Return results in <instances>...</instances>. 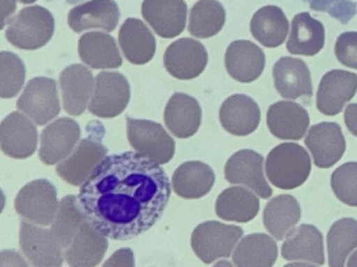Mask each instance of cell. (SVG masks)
Returning <instances> with one entry per match:
<instances>
[{
  "mask_svg": "<svg viewBox=\"0 0 357 267\" xmlns=\"http://www.w3.org/2000/svg\"><path fill=\"white\" fill-rule=\"evenodd\" d=\"M171 184L160 164L139 152L106 156L81 185L79 204L106 237L130 240L149 231L164 214Z\"/></svg>",
  "mask_w": 357,
  "mask_h": 267,
  "instance_id": "6da1fadb",
  "label": "cell"
},
{
  "mask_svg": "<svg viewBox=\"0 0 357 267\" xmlns=\"http://www.w3.org/2000/svg\"><path fill=\"white\" fill-rule=\"evenodd\" d=\"M89 127L91 131L89 136L80 140L72 154L56 167L58 175L73 186L82 185L107 156V147L102 143L105 134L103 124L99 121H93Z\"/></svg>",
  "mask_w": 357,
  "mask_h": 267,
  "instance_id": "7a4b0ae2",
  "label": "cell"
},
{
  "mask_svg": "<svg viewBox=\"0 0 357 267\" xmlns=\"http://www.w3.org/2000/svg\"><path fill=\"white\" fill-rule=\"evenodd\" d=\"M265 169L269 181L275 187L296 189L310 175V156L300 144L282 143L269 152Z\"/></svg>",
  "mask_w": 357,
  "mask_h": 267,
  "instance_id": "3957f363",
  "label": "cell"
},
{
  "mask_svg": "<svg viewBox=\"0 0 357 267\" xmlns=\"http://www.w3.org/2000/svg\"><path fill=\"white\" fill-rule=\"evenodd\" d=\"M54 33L52 13L43 6H28L8 21L6 39L20 49L36 50L47 45Z\"/></svg>",
  "mask_w": 357,
  "mask_h": 267,
  "instance_id": "277c9868",
  "label": "cell"
},
{
  "mask_svg": "<svg viewBox=\"0 0 357 267\" xmlns=\"http://www.w3.org/2000/svg\"><path fill=\"white\" fill-rule=\"evenodd\" d=\"M242 236L243 229L238 225L204 221L192 233L191 246L202 262L211 264L218 259L229 258Z\"/></svg>",
  "mask_w": 357,
  "mask_h": 267,
  "instance_id": "5b68a950",
  "label": "cell"
},
{
  "mask_svg": "<svg viewBox=\"0 0 357 267\" xmlns=\"http://www.w3.org/2000/svg\"><path fill=\"white\" fill-rule=\"evenodd\" d=\"M14 207L24 220L47 227L53 223L59 208L57 189L49 179H35L20 190Z\"/></svg>",
  "mask_w": 357,
  "mask_h": 267,
  "instance_id": "8992f818",
  "label": "cell"
},
{
  "mask_svg": "<svg viewBox=\"0 0 357 267\" xmlns=\"http://www.w3.org/2000/svg\"><path fill=\"white\" fill-rule=\"evenodd\" d=\"M126 120L127 137L133 149L146 154L160 165L172 160L175 142L160 123L131 118L130 116H127Z\"/></svg>",
  "mask_w": 357,
  "mask_h": 267,
  "instance_id": "52a82bcc",
  "label": "cell"
},
{
  "mask_svg": "<svg viewBox=\"0 0 357 267\" xmlns=\"http://www.w3.org/2000/svg\"><path fill=\"white\" fill-rule=\"evenodd\" d=\"M130 96V85L122 73L103 71L96 76L89 111L100 118H114L124 112Z\"/></svg>",
  "mask_w": 357,
  "mask_h": 267,
  "instance_id": "ba28073f",
  "label": "cell"
},
{
  "mask_svg": "<svg viewBox=\"0 0 357 267\" xmlns=\"http://www.w3.org/2000/svg\"><path fill=\"white\" fill-rule=\"evenodd\" d=\"M16 104L37 125L47 124L61 113L57 81L45 76L31 79Z\"/></svg>",
  "mask_w": 357,
  "mask_h": 267,
  "instance_id": "9c48e42d",
  "label": "cell"
},
{
  "mask_svg": "<svg viewBox=\"0 0 357 267\" xmlns=\"http://www.w3.org/2000/svg\"><path fill=\"white\" fill-rule=\"evenodd\" d=\"M20 241L22 252L34 266L60 267L63 264V248L52 229L22 221Z\"/></svg>",
  "mask_w": 357,
  "mask_h": 267,
  "instance_id": "30bf717a",
  "label": "cell"
},
{
  "mask_svg": "<svg viewBox=\"0 0 357 267\" xmlns=\"http://www.w3.org/2000/svg\"><path fill=\"white\" fill-rule=\"evenodd\" d=\"M208 51L204 44L191 38L176 40L164 54V66L172 76L183 81L199 76L208 65Z\"/></svg>",
  "mask_w": 357,
  "mask_h": 267,
  "instance_id": "8fae6325",
  "label": "cell"
},
{
  "mask_svg": "<svg viewBox=\"0 0 357 267\" xmlns=\"http://www.w3.org/2000/svg\"><path fill=\"white\" fill-rule=\"evenodd\" d=\"M81 127L74 119L64 117L47 125L41 133L39 158L45 165H55L68 158L80 141Z\"/></svg>",
  "mask_w": 357,
  "mask_h": 267,
  "instance_id": "7c38bea8",
  "label": "cell"
},
{
  "mask_svg": "<svg viewBox=\"0 0 357 267\" xmlns=\"http://www.w3.org/2000/svg\"><path fill=\"white\" fill-rule=\"evenodd\" d=\"M263 160L262 154L255 150H239L225 164V179L231 184H240L250 188L260 197L269 198L273 189L264 177Z\"/></svg>",
  "mask_w": 357,
  "mask_h": 267,
  "instance_id": "4fadbf2b",
  "label": "cell"
},
{
  "mask_svg": "<svg viewBox=\"0 0 357 267\" xmlns=\"http://www.w3.org/2000/svg\"><path fill=\"white\" fill-rule=\"evenodd\" d=\"M0 142L3 154L14 159H26L36 152L38 131L26 115L13 112L0 125Z\"/></svg>",
  "mask_w": 357,
  "mask_h": 267,
  "instance_id": "5bb4252c",
  "label": "cell"
},
{
  "mask_svg": "<svg viewBox=\"0 0 357 267\" xmlns=\"http://www.w3.org/2000/svg\"><path fill=\"white\" fill-rule=\"evenodd\" d=\"M356 92V73L338 69L329 71L321 77L317 89V110L326 116H335Z\"/></svg>",
  "mask_w": 357,
  "mask_h": 267,
  "instance_id": "9a60e30c",
  "label": "cell"
},
{
  "mask_svg": "<svg viewBox=\"0 0 357 267\" xmlns=\"http://www.w3.org/2000/svg\"><path fill=\"white\" fill-rule=\"evenodd\" d=\"M319 168H330L346 152V139L342 127L335 122H321L311 127L305 139Z\"/></svg>",
  "mask_w": 357,
  "mask_h": 267,
  "instance_id": "2e32d148",
  "label": "cell"
},
{
  "mask_svg": "<svg viewBox=\"0 0 357 267\" xmlns=\"http://www.w3.org/2000/svg\"><path fill=\"white\" fill-rule=\"evenodd\" d=\"M188 6L185 0H144L142 15L160 37L172 39L185 31Z\"/></svg>",
  "mask_w": 357,
  "mask_h": 267,
  "instance_id": "e0dca14e",
  "label": "cell"
},
{
  "mask_svg": "<svg viewBox=\"0 0 357 267\" xmlns=\"http://www.w3.org/2000/svg\"><path fill=\"white\" fill-rule=\"evenodd\" d=\"M93 73L82 64L66 67L60 75L63 108L72 116H79L86 110L95 90Z\"/></svg>",
  "mask_w": 357,
  "mask_h": 267,
  "instance_id": "ac0fdd59",
  "label": "cell"
},
{
  "mask_svg": "<svg viewBox=\"0 0 357 267\" xmlns=\"http://www.w3.org/2000/svg\"><path fill=\"white\" fill-rule=\"evenodd\" d=\"M225 68L235 81L252 83L264 71L265 54L263 50L248 40L231 42L225 52Z\"/></svg>",
  "mask_w": 357,
  "mask_h": 267,
  "instance_id": "d6986e66",
  "label": "cell"
},
{
  "mask_svg": "<svg viewBox=\"0 0 357 267\" xmlns=\"http://www.w3.org/2000/svg\"><path fill=\"white\" fill-rule=\"evenodd\" d=\"M273 75L275 89L282 97L287 99L312 97L310 70L301 58L283 56L273 66Z\"/></svg>",
  "mask_w": 357,
  "mask_h": 267,
  "instance_id": "ffe728a7",
  "label": "cell"
},
{
  "mask_svg": "<svg viewBox=\"0 0 357 267\" xmlns=\"http://www.w3.org/2000/svg\"><path fill=\"white\" fill-rule=\"evenodd\" d=\"M219 119L227 133L235 136H248L258 129L261 110L259 104L250 96L235 94L223 102Z\"/></svg>",
  "mask_w": 357,
  "mask_h": 267,
  "instance_id": "44dd1931",
  "label": "cell"
},
{
  "mask_svg": "<svg viewBox=\"0 0 357 267\" xmlns=\"http://www.w3.org/2000/svg\"><path fill=\"white\" fill-rule=\"evenodd\" d=\"M266 122L269 131L275 137L298 141L306 134L310 117L301 104L282 100L269 106Z\"/></svg>",
  "mask_w": 357,
  "mask_h": 267,
  "instance_id": "7402d4cb",
  "label": "cell"
},
{
  "mask_svg": "<svg viewBox=\"0 0 357 267\" xmlns=\"http://www.w3.org/2000/svg\"><path fill=\"white\" fill-rule=\"evenodd\" d=\"M107 248L108 238L86 220L64 250V259L73 267L97 266L105 256Z\"/></svg>",
  "mask_w": 357,
  "mask_h": 267,
  "instance_id": "603a6c76",
  "label": "cell"
},
{
  "mask_svg": "<svg viewBox=\"0 0 357 267\" xmlns=\"http://www.w3.org/2000/svg\"><path fill=\"white\" fill-rule=\"evenodd\" d=\"M120 16L114 0H91L70 10L68 25L78 33L93 29L112 33L118 26Z\"/></svg>",
  "mask_w": 357,
  "mask_h": 267,
  "instance_id": "cb8c5ba5",
  "label": "cell"
},
{
  "mask_svg": "<svg viewBox=\"0 0 357 267\" xmlns=\"http://www.w3.org/2000/svg\"><path fill=\"white\" fill-rule=\"evenodd\" d=\"M202 117L199 102L185 93L173 94L165 108V123L169 131L179 139L195 135L202 125Z\"/></svg>",
  "mask_w": 357,
  "mask_h": 267,
  "instance_id": "d4e9b609",
  "label": "cell"
},
{
  "mask_svg": "<svg viewBox=\"0 0 357 267\" xmlns=\"http://www.w3.org/2000/svg\"><path fill=\"white\" fill-rule=\"evenodd\" d=\"M282 257L287 261H304L311 264L325 263L323 235L317 227L301 225L288 233L282 245Z\"/></svg>",
  "mask_w": 357,
  "mask_h": 267,
  "instance_id": "484cf974",
  "label": "cell"
},
{
  "mask_svg": "<svg viewBox=\"0 0 357 267\" xmlns=\"http://www.w3.org/2000/svg\"><path fill=\"white\" fill-rule=\"evenodd\" d=\"M119 42L125 58L131 64H147L155 54V38L139 19L128 18L123 23L119 33Z\"/></svg>",
  "mask_w": 357,
  "mask_h": 267,
  "instance_id": "4316f807",
  "label": "cell"
},
{
  "mask_svg": "<svg viewBox=\"0 0 357 267\" xmlns=\"http://www.w3.org/2000/svg\"><path fill=\"white\" fill-rule=\"evenodd\" d=\"M79 56L93 69H114L122 66L123 58L116 39L109 33L91 31L79 40Z\"/></svg>",
  "mask_w": 357,
  "mask_h": 267,
  "instance_id": "83f0119b",
  "label": "cell"
},
{
  "mask_svg": "<svg viewBox=\"0 0 357 267\" xmlns=\"http://www.w3.org/2000/svg\"><path fill=\"white\" fill-rule=\"evenodd\" d=\"M215 179L214 171L206 163L189 161L181 164L173 173L172 187L181 197L197 200L212 190Z\"/></svg>",
  "mask_w": 357,
  "mask_h": 267,
  "instance_id": "f1b7e54d",
  "label": "cell"
},
{
  "mask_svg": "<svg viewBox=\"0 0 357 267\" xmlns=\"http://www.w3.org/2000/svg\"><path fill=\"white\" fill-rule=\"evenodd\" d=\"M325 45V27L309 13H300L292 19L291 33L288 39V51L291 54L312 56Z\"/></svg>",
  "mask_w": 357,
  "mask_h": 267,
  "instance_id": "f546056e",
  "label": "cell"
},
{
  "mask_svg": "<svg viewBox=\"0 0 357 267\" xmlns=\"http://www.w3.org/2000/svg\"><path fill=\"white\" fill-rule=\"evenodd\" d=\"M260 200L256 194L243 187H229L217 198L215 211L223 220L248 222L258 215Z\"/></svg>",
  "mask_w": 357,
  "mask_h": 267,
  "instance_id": "4dcf8cb0",
  "label": "cell"
},
{
  "mask_svg": "<svg viewBox=\"0 0 357 267\" xmlns=\"http://www.w3.org/2000/svg\"><path fill=\"white\" fill-rule=\"evenodd\" d=\"M301 206L289 194L275 196L267 202L263 212L265 229L277 240H283L301 218Z\"/></svg>",
  "mask_w": 357,
  "mask_h": 267,
  "instance_id": "1f68e13d",
  "label": "cell"
},
{
  "mask_svg": "<svg viewBox=\"0 0 357 267\" xmlns=\"http://www.w3.org/2000/svg\"><path fill=\"white\" fill-rule=\"evenodd\" d=\"M289 22L279 6H266L257 10L250 21L252 37L267 48L279 47L285 42Z\"/></svg>",
  "mask_w": 357,
  "mask_h": 267,
  "instance_id": "d6a6232c",
  "label": "cell"
},
{
  "mask_svg": "<svg viewBox=\"0 0 357 267\" xmlns=\"http://www.w3.org/2000/svg\"><path fill=\"white\" fill-rule=\"evenodd\" d=\"M277 259V242L266 234L246 236L233 254L234 264L239 267H271Z\"/></svg>",
  "mask_w": 357,
  "mask_h": 267,
  "instance_id": "836d02e7",
  "label": "cell"
},
{
  "mask_svg": "<svg viewBox=\"0 0 357 267\" xmlns=\"http://www.w3.org/2000/svg\"><path fill=\"white\" fill-rule=\"evenodd\" d=\"M227 13L218 0H199L191 8L188 31L200 39H208L220 33Z\"/></svg>",
  "mask_w": 357,
  "mask_h": 267,
  "instance_id": "e575fe53",
  "label": "cell"
},
{
  "mask_svg": "<svg viewBox=\"0 0 357 267\" xmlns=\"http://www.w3.org/2000/svg\"><path fill=\"white\" fill-rule=\"evenodd\" d=\"M328 259L331 267H342L350 252L357 248V220L335 221L327 235Z\"/></svg>",
  "mask_w": 357,
  "mask_h": 267,
  "instance_id": "d590c367",
  "label": "cell"
},
{
  "mask_svg": "<svg viewBox=\"0 0 357 267\" xmlns=\"http://www.w3.org/2000/svg\"><path fill=\"white\" fill-rule=\"evenodd\" d=\"M86 220V216L79 204L78 197L73 194L64 196L59 202L57 215L51 227L63 250L70 245L73 238Z\"/></svg>",
  "mask_w": 357,
  "mask_h": 267,
  "instance_id": "8d00e7d4",
  "label": "cell"
},
{
  "mask_svg": "<svg viewBox=\"0 0 357 267\" xmlns=\"http://www.w3.org/2000/svg\"><path fill=\"white\" fill-rule=\"evenodd\" d=\"M24 63L17 54L10 51L0 54V96L13 98L20 93L26 81Z\"/></svg>",
  "mask_w": 357,
  "mask_h": 267,
  "instance_id": "74e56055",
  "label": "cell"
},
{
  "mask_svg": "<svg viewBox=\"0 0 357 267\" xmlns=\"http://www.w3.org/2000/svg\"><path fill=\"white\" fill-rule=\"evenodd\" d=\"M331 187L336 197L350 207H357V162L336 168L331 175Z\"/></svg>",
  "mask_w": 357,
  "mask_h": 267,
  "instance_id": "f35d334b",
  "label": "cell"
},
{
  "mask_svg": "<svg viewBox=\"0 0 357 267\" xmlns=\"http://www.w3.org/2000/svg\"><path fill=\"white\" fill-rule=\"evenodd\" d=\"M309 6L317 12H326L346 24L357 12V4L349 0H308Z\"/></svg>",
  "mask_w": 357,
  "mask_h": 267,
  "instance_id": "ab89813d",
  "label": "cell"
},
{
  "mask_svg": "<svg viewBox=\"0 0 357 267\" xmlns=\"http://www.w3.org/2000/svg\"><path fill=\"white\" fill-rule=\"evenodd\" d=\"M336 58L344 66L357 70V31H344L336 39Z\"/></svg>",
  "mask_w": 357,
  "mask_h": 267,
  "instance_id": "60d3db41",
  "label": "cell"
},
{
  "mask_svg": "<svg viewBox=\"0 0 357 267\" xmlns=\"http://www.w3.org/2000/svg\"><path fill=\"white\" fill-rule=\"evenodd\" d=\"M133 266L135 265V257L130 248H121L118 252L112 254V258L104 263V266Z\"/></svg>",
  "mask_w": 357,
  "mask_h": 267,
  "instance_id": "b9f144b4",
  "label": "cell"
},
{
  "mask_svg": "<svg viewBox=\"0 0 357 267\" xmlns=\"http://www.w3.org/2000/svg\"><path fill=\"white\" fill-rule=\"evenodd\" d=\"M344 123L347 129L355 137H357V104H350L344 111Z\"/></svg>",
  "mask_w": 357,
  "mask_h": 267,
  "instance_id": "7bdbcfd3",
  "label": "cell"
},
{
  "mask_svg": "<svg viewBox=\"0 0 357 267\" xmlns=\"http://www.w3.org/2000/svg\"><path fill=\"white\" fill-rule=\"evenodd\" d=\"M16 10V0H1V26L0 29H5L6 24L10 20V17Z\"/></svg>",
  "mask_w": 357,
  "mask_h": 267,
  "instance_id": "ee69618b",
  "label": "cell"
},
{
  "mask_svg": "<svg viewBox=\"0 0 357 267\" xmlns=\"http://www.w3.org/2000/svg\"><path fill=\"white\" fill-rule=\"evenodd\" d=\"M348 266H357V250L354 252V254H352V256L350 257V259H349Z\"/></svg>",
  "mask_w": 357,
  "mask_h": 267,
  "instance_id": "f6af8a7d",
  "label": "cell"
},
{
  "mask_svg": "<svg viewBox=\"0 0 357 267\" xmlns=\"http://www.w3.org/2000/svg\"><path fill=\"white\" fill-rule=\"evenodd\" d=\"M20 1L24 4H30V3H34V2L37 1V0H20Z\"/></svg>",
  "mask_w": 357,
  "mask_h": 267,
  "instance_id": "bcb514c9",
  "label": "cell"
},
{
  "mask_svg": "<svg viewBox=\"0 0 357 267\" xmlns=\"http://www.w3.org/2000/svg\"><path fill=\"white\" fill-rule=\"evenodd\" d=\"M68 3H76V2L82 1V0H66Z\"/></svg>",
  "mask_w": 357,
  "mask_h": 267,
  "instance_id": "7dc6e473",
  "label": "cell"
}]
</instances>
